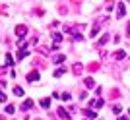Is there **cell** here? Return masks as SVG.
<instances>
[{"mask_svg": "<svg viewBox=\"0 0 130 120\" xmlns=\"http://www.w3.org/2000/svg\"><path fill=\"white\" fill-rule=\"evenodd\" d=\"M84 112V116H87V118H97V112H93V109H86L82 110Z\"/></svg>", "mask_w": 130, "mask_h": 120, "instance_id": "5b68a950", "label": "cell"}, {"mask_svg": "<svg viewBox=\"0 0 130 120\" xmlns=\"http://www.w3.org/2000/svg\"><path fill=\"white\" fill-rule=\"evenodd\" d=\"M53 39H54V45H58L60 41H62V35H60V33H53Z\"/></svg>", "mask_w": 130, "mask_h": 120, "instance_id": "5bb4252c", "label": "cell"}, {"mask_svg": "<svg viewBox=\"0 0 130 120\" xmlns=\"http://www.w3.org/2000/svg\"><path fill=\"white\" fill-rule=\"evenodd\" d=\"M62 74H66V66H64V68H58V70L54 72V77H60Z\"/></svg>", "mask_w": 130, "mask_h": 120, "instance_id": "9a60e30c", "label": "cell"}, {"mask_svg": "<svg viewBox=\"0 0 130 120\" xmlns=\"http://www.w3.org/2000/svg\"><path fill=\"white\" fill-rule=\"evenodd\" d=\"M97 35H99V23H95L93 29H91V33H89V37H97Z\"/></svg>", "mask_w": 130, "mask_h": 120, "instance_id": "8fae6325", "label": "cell"}, {"mask_svg": "<svg viewBox=\"0 0 130 120\" xmlns=\"http://www.w3.org/2000/svg\"><path fill=\"white\" fill-rule=\"evenodd\" d=\"M14 95H18V97H22V95H23V89L20 87V85H16V87H14Z\"/></svg>", "mask_w": 130, "mask_h": 120, "instance_id": "2e32d148", "label": "cell"}, {"mask_svg": "<svg viewBox=\"0 0 130 120\" xmlns=\"http://www.w3.org/2000/svg\"><path fill=\"white\" fill-rule=\"evenodd\" d=\"M33 103H35V101H33V99H27L25 103H23L22 107H20V110H27V109H31V107H33Z\"/></svg>", "mask_w": 130, "mask_h": 120, "instance_id": "52a82bcc", "label": "cell"}, {"mask_svg": "<svg viewBox=\"0 0 130 120\" xmlns=\"http://www.w3.org/2000/svg\"><path fill=\"white\" fill-rule=\"evenodd\" d=\"M0 120H4V116H0Z\"/></svg>", "mask_w": 130, "mask_h": 120, "instance_id": "4316f807", "label": "cell"}, {"mask_svg": "<svg viewBox=\"0 0 130 120\" xmlns=\"http://www.w3.org/2000/svg\"><path fill=\"white\" fill-rule=\"evenodd\" d=\"M109 39H111V37H109V35H103V37H101V39H99V41H97V47H103V45L107 43Z\"/></svg>", "mask_w": 130, "mask_h": 120, "instance_id": "4fadbf2b", "label": "cell"}, {"mask_svg": "<svg viewBox=\"0 0 130 120\" xmlns=\"http://www.w3.org/2000/svg\"><path fill=\"white\" fill-rule=\"evenodd\" d=\"M16 35H18V41H23L25 35H27V27L25 25H18L16 27Z\"/></svg>", "mask_w": 130, "mask_h": 120, "instance_id": "6da1fadb", "label": "cell"}, {"mask_svg": "<svg viewBox=\"0 0 130 120\" xmlns=\"http://www.w3.org/2000/svg\"><path fill=\"white\" fill-rule=\"evenodd\" d=\"M119 120H128V116H120V118Z\"/></svg>", "mask_w": 130, "mask_h": 120, "instance_id": "484cf974", "label": "cell"}, {"mask_svg": "<svg viewBox=\"0 0 130 120\" xmlns=\"http://www.w3.org/2000/svg\"><path fill=\"white\" fill-rule=\"evenodd\" d=\"M120 110H122V107H120V105H115V107H113V112H115V114H119Z\"/></svg>", "mask_w": 130, "mask_h": 120, "instance_id": "44dd1931", "label": "cell"}, {"mask_svg": "<svg viewBox=\"0 0 130 120\" xmlns=\"http://www.w3.org/2000/svg\"><path fill=\"white\" fill-rule=\"evenodd\" d=\"M128 112H130V110H128Z\"/></svg>", "mask_w": 130, "mask_h": 120, "instance_id": "83f0119b", "label": "cell"}, {"mask_svg": "<svg viewBox=\"0 0 130 120\" xmlns=\"http://www.w3.org/2000/svg\"><path fill=\"white\" fill-rule=\"evenodd\" d=\"M27 82H31V83L39 82V72H29L27 74Z\"/></svg>", "mask_w": 130, "mask_h": 120, "instance_id": "7a4b0ae2", "label": "cell"}, {"mask_svg": "<svg viewBox=\"0 0 130 120\" xmlns=\"http://www.w3.org/2000/svg\"><path fill=\"white\" fill-rule=\"evenodd\" d=\"M115 58H117V60H122V58H124V56H126V52H124V50H117V52H115Z\"/></svg>", "mask_w": 130, "mask_h": 120, "instance_id": "7c38bea8", "label": "cell"}, {"mask_svg": "<svg viewBox=\"0 0 130 120\" xmlns=\"http://www.w3.org/2000/svg\"><path fill=\"white\" fill-rule=\"evenodd\" d=\"M89 107L91 109H101L103 107V99H93L91 103H89Z\"/></svg>", "mask_w": 130, "mask_h": 120, "instance_id": "3957f363", "label": "cell"}, {"mask_svg": "<svg viewBox=\"0 0 130 120\" xmlns=\"http://www.w3.org/2000/svg\"><path fill=\"white\" fill-rule=\"evenodd\" d=\"M64 60H66V54H58V56H54V58H53V62H54V64H60V62H64Z\"/></svg>", "mask_w": 130, "mask_h": 120, "instance_id": "30bf717a", "label": "cell"}, {"mask_svg": "<svg viewBox=\"0 0 130 120\" xmlns=\"http://www.w3.org/2000/svg\"><path fill=\"white\" fill-rule=\"evenodd\" d=\"M72 72H74L76 76H80L82 72H84V66H82V64H74V68H72Z\"/></svg>", "mask_w": 130, "mask_h": 120, "instance_id": "9c48e42d", "label": "cell"}, {"mask_svg": "<svg viewBox=\"0 0 130 120\" xmlns=\"http://www.w3.org/2000/svg\"><path fill=\"white\" fill-rule=\"evenodd\" d=\"M37 52H39V54H47V52H49V50H47V49H45V47H41V49H37Z\"/></svg>", "mask_w": 130, "mask_h": 120, "instance_id": "603a6c76", "label": "cell"}, {"mask_svg": "<svg viewBox=\"0 0 130 120\" xmlns=\"http://www.w3.org/2000/svg\"><path fill=\"white\" fill-rule=\"evenodd\" d=\"M41 107H43V109H49L51 107V99H43V101H41Z\"/></svg>", "mask_w": 130, "mask_h": 120, "instance_id": "e0dca14e", "label": "cell"}, {"mask_svg": "<svg viewBox=\"0 0 130 120\" xmlns=\"http://www.w3.org/2000/svg\"><path fill=\"white\" fill-rule=\"evenodd\" d=\"M60 99H62V101H70V93H62Z\"/></svg>", "mask_w": 130, "mask_h": 120, "instance_id": "7402d4cb", "label": "cell"}, {"mask_svg": "<svg viewBox=\"0 0 130 120\" xmlns=\"http://www.w3.org/2000/svg\"><path fill=\"white\" fill-rule=\"evenodd\" d=\"M4 58H6V64H8V66H14V60H12V56L8 54V52L4 54Z\"/></svg>", "mask_w": 130, "mask_h": 120, "instance_id": "ac0fdd59", "label": "cell"}, {"mask_svg": "<svg viewBox=\"0 0 130 120\" xmlns=\"http://www.w3.org/2000/svg\"><path fill=\"white\" fill-rule=\"evenodd\" d=\"M80 99H82V101H84V99H87V93H86V91H82V93H80Z\"/></svg>", "mask_w": 130, "mask_h": 120, "instance_id": "d4e9b609", "label": "cell"}, {"mask_svg": "<svg viewBox=\"0 0 130 120\" xmlns=\"http://www.w3.org/2000/svg\"><path fill=\"white\" fill-rule=\"evenodd\" d=\"M124 14H126V6H124V2H120V4H119V12H117L119 19H120V17H124Z\"/></svg>", "mask_w": 130, "mask_h": 120, "instance_id": "277c9868", "label": "cell"}, {"mask_svg": "<svg viewBox=\"0 0 130 120\" xmlns=\"http://www.w3.org/2000/svg\"><path fill=\"white\" fill-rule=\"evenodd\" d=\"M84 83H86L87 89H93V87H95V79H93V77H86V79H84Z\"/></svg>", "mask_w": 130, "mask_h": 120, "instance_id": "8992f818", "label": "cell"}, {"mask_svg": "<svg viewBox=\"0 0 130 120\" xmlns=\"http://www.w3.org/2000/svg\"><path fill=\"white\" fill-rule=\"evenodd\" d=\"M6 112H8V114H14V112H16L14 105H8V107H6Z\"/></svg>", "mask_w": 130, "mask_h": 120, "instance_id": "d6986e66", "label": "cell"}, {"mask_svg": "<svg viewBox=\"0 0 130 120\" xmlns=\"http://www.w3.org/2000/svg\"><path fill=\"white\" fill-rule=\"evenodd\" d=\"M37 120H39V118H37Z\"/></svg>", "mask_w": 130, "mask_h": 120, "instance_id": "f1b7e54d", "label": "cell"}, {"mask_svg": "<svg viewBox=\"0 0 130 120\" xmlns=\"http://www.w3.org/2000/svg\"><path fill=\"white\" fill-rule=\"evenodd\" d=\"M58 116H60V118H64V120H70V112H66L62 107L58 109Z\"/></svg>", "mask_w": 130, "mask_h": 120, "instance_id": "ba28073f", "label": "cell"}, {"mask_svg": "<svg viewBox=\"0 0 130 120\" xmlns=\"http://www.w3.org/2000/svg\"><path fill=\"white\" fill-rule=\"evenodd\" d=\"M4 101H6V93L0 89V103H4Z\"/></svg>", "mask_w": 130, "mask_h": 120, "instance_id": "cb8c5ba5", "label": "cell"}, {"mask_svg": "<svg viewBox=\"0 0 130 120\" xmlns=\"http://www.w3.org/2000/svg\"><path fill=\"white\" fill-rule=\"evenodd\" d=\"M97 68H99V64H97V62H91V64H89V72H95Z\"/></svg>", "mask_w": 130, "mask_h": 120, "instance_id": "ffe728a7", "label": "cell"}]
</instances>
